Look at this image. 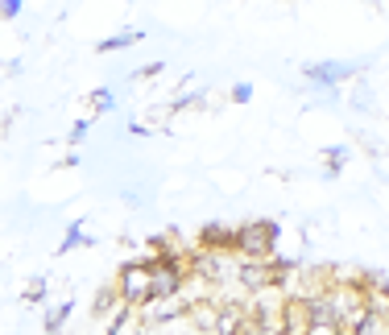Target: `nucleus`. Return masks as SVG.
Listing matches in <instances>:
<instances>
[{"label":"nucleus","mask_w":389,"mask_h":335,"mask_svg":"<svg viewBox=\"0 0 389 335\" xmlns=\"http://www.w3.org/2000/svg\"><path fill=\"white\" fill-rule=\"evenodd\" d=\"M121 298H125V306H145L154 298V261L125 265V274H121Z\"/></svg>","instance_id":"1"},{"label":"nucleus","mask_w":389,"mask_h":335,"mask_svg":"<svg viewBox=\"0 0 389 335\" xmlns=\"http://www.w3.org/2000/svg\"><path fill=\"white\" fill-rule=\"evenodd\" d=\"M273 244H278V224L273 219H257V224L236 232V252L240 257H273Z\"/></svg>","instance_id":"2"},{"label":"nucleus","mask_w":389,"mask_h":335,"mask_svg":"<svg viewBox=\"0 0 389 335\" xmlns=\"http://www.w3.org/2000/svg\"><path fill=\"white\" fill-rule=\"evenodd\" d=\"M348 75H352V71H344V66H335V62H327V66H307V79H311V83H327V87L340 83V79H348Z\"/></svg>","instance_id":"3"},{"label":"nucleus","mask_w":389,"mask_h":335,"mask_svg":"<svg viewBox=\"0 0 389 335\" xmlns=\"http://www.w3.org/2000/svg\"><path fill=\"white\" fill-rule=\"evenodd\" d=\"M116 303H125V298H121V290H104L96 303H92V319H104V315H108Z\"/></svg>","instance_id":"4"},{"label":"nucleus","mask_w":389,"mask_h":335,"mask_svg":"<svg viewBox=\"0 0 389 335\" xmlns=\"http://www.w3.org/2000/svg\"><path fill=\"white\" fill-rule=\"evenodd\" d=\"M132 42H141V33H116V37H108V42H99V50L108 54V50H125Z\"/></svg>","instance_id":"5"},{"label":"nucleus","mask_w":389,"mask_h":335,"mask_svg":"<svg viewBox=\"0 0 389 335\" xmlns=\"http://www.w3.org/2000/svg\"><path fill=\"white\" fill-rule=\"evenodd\" d=\"M66 315H70V303H63V306H54L50 315H46V331H58L66 323Z\"/></svg>","instance_id":"6"},{"label":"nucleus","mask_w":389,"mask_h":335,"mask_svg":"<svg viewBox=\"0 0 389 335\" xmlns=\"http://www.w3.org/2000/svg\"><path fill=\"white\" fill-rule=\"evenodd\" d=\"M344 157H348V150H344V145H335V150L327 153V162H331V166H327V174H340V166H344Z\"/></svg>","instance_id":"7"},{"label":"nucleus","mask_w":389,"mask_h":335,"mask_svg":"<svg viewBox=\"0 0 389 335\" xmlns=\"http://www.w3.org/2000/svg\"><path fill=\"white\" fill-rule=\"evenodd\" d=\"M75 244H87V236H83V224H75V228H70V236L63 240V252H70Z\"/></svg>","instance_id":"8"},{"label":"nucleus","mask_w":389,"mask_h":335,"mask_svg":"<svg viewBox=\"0 0 389 335\" xmlns=\"http://www.w3.org/2000/svg\"><path fill=\"white\" fill-rule=\"evenodd\" d=\"M108 108H112V92H108V87H99V92H96V112H108Z\"/></svg>","instance_id":"9"},{"label":"nucleus","mask_w":389,"mask_h":335,"mask_svg":"<svg viewBox=\"0 0 389 335\" xmlns=\"http://www.w3.org/2000/svg\"><path fill=\"white\" fill-rule=\"evenodd\" d=\"M249 95H253L249 83H236V87H232V99H236V104H249Z\"/></svg>","instance_id":"10"},{"label":"nucleus","mask_w":389,"mask_h":335,"mask_svg":"<svg viewBox=\"0 0 389 335\" xmlns=\"http://www.w3.org/2000/svg\"><path fill=\"white\" fill-rule=\"evenodd\" d=\"M21 4H25V0H4V4H0V17H17Z\"/></svg>","instance_id":"11"}]
</instances>
